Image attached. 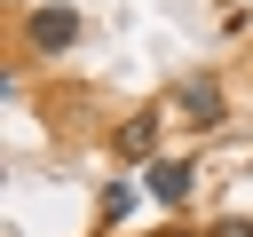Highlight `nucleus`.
Returning a JSON list of instances; mask_svg holds the SVG:
<instances>
[{"label": "nucleus", "mask_w": 253, "mask_h": 237, "mask_svg": "<svg viewBox=\"0 0 253 237\" xmlns=\"http://www.w3.org/2000/svg\"><path fill=\"white\" fill-rule=\"evenodd\" d=\"M71 40H79V8H32L24 16V47L32 55H63Z\"/></svg>", "instance_id": "obj_1"}, {"label": "nucleus", "mask_w": 253, "mask_h": 237, "mask_svg": "<svg viewBox=\"0 0 253 237\" xmlns=\"http://www.w3.org/2000/svg\"><path fill=\"white\" fill-rule=\"evenodd\" d=\"M182 118H190V126H221V118H229V95H221L213 71H190V79H182Z\"/></svg>", "instance_id": "obj_2"}, {"label": "nucleus", "mask_w": 253, "mask_h": 237, "mask_svg": "<svg viewBox=\"0 0 253 237\" xmlns=\"http://www.w3.org/2000/svg\"><path fill=\"white\" fill-rule=\"evenodd\" d=\"M142 190H150L158 205H190V190H198V166H190V158H150Z\"/></svg>", "instance_id": "obj_3"}, {"label": "nucleus", "mask_w": 253, "mask_h": 237, "mask_svg": "<svg viewBox=\"0 0 253 237\" xmlns=\"http://www.w3.org/2000/svg\"><path fill=\"white\" fill-rule=\"evenodd\" d=\"M150 150H158V111H134L119 126V158H150Z\"/></svg>", "instance_id": "obj_4"}, {"label": "nucleus", "mask_w": 253, "mask_h": 237, "mask_svg": "<svg viewBox=\"0 0 253 237\" xmlns=\"http://www.w3.org/2000/svg\"><path fill=\"white\" fill-rule=\"evenodd\" d=\"M126 205H134V182H111L103 190V221H126Z\"/></svg>", "instance_id": "obj_5"}, {"label": "nucleus", "mask_w": 253, "mask_h": 237, "mask_svg": "<svg viewBox=\"0 0 253 237\" xmlns=\"http://www.w3.org/2000/svg\"><path fill=\"white\" fill-rule=\"evenodd\" d=\"M213 237H253V221H213Z\"/></svg>", "instance_id": "obj_6"}]
</instances>
